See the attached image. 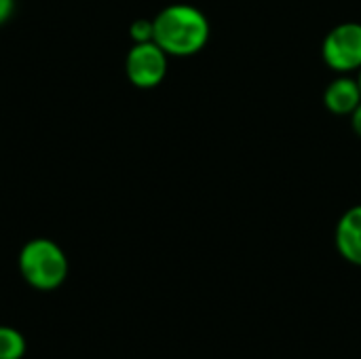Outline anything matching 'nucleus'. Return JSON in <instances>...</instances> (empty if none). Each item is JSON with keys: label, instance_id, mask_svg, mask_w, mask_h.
I'll return each instance as SVG.
<instances>
[{"label": "nucleus", "instance_id": "obj_1", "mask_svg": "<svg viewBox=\"0 0 361 359\" xmlns=\"http://www.w3.org/2000/svg\"><path fill=\"white\" fill-rule=\"evenodd\" d=\"M154 42L169 57H190L205 49L212 36V25L205 13L192 4L176 2L159 11L152 19Z\"/></svg>", "mask_w": 361, "mask_h": 359}, {"label": "nucleus", "instance_id": "obj_2", "mask_svg": "<svg viewBox=\"0 0 361 359\" xmlns=\"http://www.w3.org/2000/svg\"><path fill=\"white\" fill-rule=\"evenodd\" d=\"M17 269L21 279L36 292H55L70 275V262L63 248L47 237L23 243L17 256Z\"/></svg>", "mask_w": 361, "mask_h": 359}, {"label": "nucleus", "instance_id": "obj_3", "mask_svg": "<svg viewBox=\"0 0 361 359\" xmlns=\"http://www.w3.org/2000/svg\"><path fill=\"white\" fill-rule=\"evenodd\" d=\"M324 61L338 74L360 72L361 68V23L343 21L334 25L322 42Z\"/></svg>", "mask_w": 361, "mask_h": 359}, {"label": "nucleus", "instance_id": "obj_4", "mask_svg": "<svg viewBox=\"0 0 361 359\" xmlns=\"http://www.w3.org/2000/svg\"><path fill=\"white\" fill-rule=\"evenodd\" d=\"M169 68V55L154 42H133L125 57V74L129 83L137 89L159 87Z\"/></svg>", "mask_w": 361, "mask_h": 359}, {"label": "nucleus", "instance_id": "obj_5", "mask_svg": "<svg viewBox=\"0 0 361 359\" xmlns=\"http://www.w3.org/2000/svg\"><path fill=\"white\" fill-rule=\"evenodd\" d=\"M334 243L349 264L361 267V205L349 207L341 216L334 231Z\"/></svg>", "mask_w": 361, "mask_h": 359}, {"label": "nucleus", "instance_id": "obj_6", "mask_svg": "<svg viewBox=\"0 0 361 359\" xmlns=\"http://www.w3.org/2000/svg\"><path fill=\"white\" fill-rule=\"evenodd\" d=\"M361 104V89L357 78L341 74L324 91V106L336 116H351Z\"/></svg>", "mask_w": 361, "mask_h": 359}, {"label": "nucleus", "instance_id": "obj_7", "mask_svg": "<svg viewBox=\"0 0 361 359\" xmlns=\"http://www.w3.org/2000/svg\"><path fill=\"white\" fill-rule=\"evenodd\" d=\"M27 353L25 336L13 326H0V359H23Z\"/></svg>", "mask_w": 361, "mask_h": 359}, {"label": "nucleus", "instance_id": "obj_8", "mask_svg": "<svg viewBox=\"0 0 361 359\" xmlns=\"http://www.w3.org/2000/svg\"><path fill=\"white\" fill-rule=\"evenodd\" d=\"M129 34L133 38V42H148L154 38V23L152 19H137L131 23Z\"/></svg>", "mask_w": 361, "mask_h": 359}, {"label": "nucleus", "instance_id": "obj_9", "mask_svg": "<svg viewBox=\"0 0 361 359\" xmlns=\"http://www.w3.org/2000/svg\"><path fill=\"white\" fill-rule=\"evenodd\" d=\"M15 13V0H0V25L6 23Z\"/></svg>", "mask_w": 361, "mask_h": 359}, {"label": "nucleus", "instance_id": "obj_10", "mask_svg": "<svg viewBox=\"0 0 361 359\" xmlns=\"http://www.w3.org/2000/svg\"><path fill=\"white\" fill-rule=\"evenodd\" d=\"M351 127H353L355 135L361 140V104L351 112Z\"/></svg>", "mask_w": 361, "mask_h": 359}, {"label": "nucleus", "instance_id": "obj_11", "mask_svg": "<svg viewBox=\"0 0 361 359\" xmlns=\"http://www.w3.org/2000/svg\"><path fill=\"white\" fill-rule=\"evenodd\" d=\"M357 83H360V89H361V68H360V74H357Z\"/></svg>", "mask_w": 361, "mask_h": 359}]
</instances>
